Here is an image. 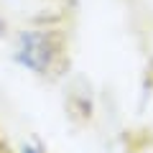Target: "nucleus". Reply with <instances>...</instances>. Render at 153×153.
Here are the masks:
<instances>
[{
  "label": "nucleus",
  "mask_w": 153,
  "mask_h": 153,
  "mask_svg": "<svg viewBox=\"0 0 153 153\" xmlns=\"http://www.w3.org/2000/svg\"><path fill=\"white\" fill-rule=\"evenodd\" d=\"M26 153H36V151H31V148H26Z\"/></svg>",
  "instance_id": "obj_3"
},
{
  "label": "nucleus",
  "mask_w": 153,
  "mask_h": 153,
  "mask_svg": "<svg viewBox=\"0 0 153 153\" xmlns=\"http://www.w3.org/2000/svg\"><path fill=\"white\" fill-rule=\"evenodd\" d=\"M0 33H3V18H0Z\"/></svg>",
  "instance_id": "obj_2"
},
{
  "label": "nucleus",
  "mask_w": 153,
  "mask_h": 153,
  "mask_svg": "<svg viewBox=\"0 0 153 153\" xmlns=\"http://www.w3.org/2000/svg\"><path fill=\"white\" fill-rule=\"evenodd\" d=\"M56 56V44L51 33L46 31H23L18 36V46H16V59L23 66L38 71V74H46Z\"/></svg>",
  "instance_id": "obj_1"
}]
</instances>
